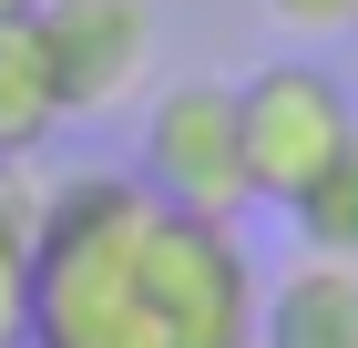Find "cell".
I'll return each instance as SVG.
<instances>
[{
	"mask_svg": "<svg viewBox=\"0 0 358 348\" xmlns=\"http://www.w3.org/2000/svg\"><path fill=\"white\" fill-rule=\"evenodd\" d=\"M287 215H297V246H307V256H348V267H358V134L338 144V164Z\"/></svg>",
	"mask_w": 358,
	"mask_h": 348,
	"instance_id": "7",
	"label": "cell"
},
{
	"mask_svg": "<svg viewBox=\"0 0 358 348\" xmlns=\"http://www.w3.org/2000/svg\"><path fill=\"white\" fill-rule=\"evenodd\" d=\"M134 185L164 215H205L236 225L256 205L246 195V144H236V82H154L143 92V144H134Z\"/></svg>",
	"mask_w": 358,
	"mask_h": 348,
	"instance_id": "1",
	"label": "cell"
},
{
	"mask_svg": "<svg viewBox=\"0 0 358 348\" xmlns=\"http://www.w3.org/2000/svg\"><path fill=\"white\" fill-rule=\"evenodd\" d=\"M52 134H62L52 72H41V52H31L21 21H0V164H41Z\"/></svg>",
	"mask_w": 358,
	"mask_h": 348,
	"instance_id": "6",
	"label": "cell"
},
{
	"mask_svg": "<svg viewBox=\"0 0 358 348\" xmlns=\"http://www.w3.org/2000/svg\"><path fill=\"white\" fill-rule=\"evenodd\" d=\"M358 134V103L338 92L328 62H256L246 82H236V144H246V195L256 205H297L317 174L338 164V144Z\"/></svg>",
	"mask_w": 358,
	"mask_h": 348,
	"instance_id": "3",
	"label": "cell"
},
{
	"mask_svg": "<svg viewBox=\"0 0 358 348\" xmlns=\"http://www.w3.org/2000/svg\"><path fill=\"white\" fill-rule=\"evenodd\" d=\"M143 318H154V348H256V267L236 246V225L154 205V225H143Z\"/></svg>",
	"mask_w": 358,
	"mask_h": 348,
	"instance_id": "2",
	"label": "cell"
},
{
	"mask_svg": "<svg viewBox=\"0 0 358 348\" xmlns=\"http://www.w3.org/2000/svg\"><path fill=\"white\" fill-rule=\"evenodd\" d=\"M0 348H31V236L0 225Z\"/></svg>",
	"mask_w": 358,
	"mask_h": 348,
	"instance_id": "8",
	"label": "cell"
},
{
	"mask_svg": "<svg viewBox=\"0 0 358 348\" xmlns=\"http://www.w3.org/2000/svg\"><path fill=\"white\" fill-rule=\"evenodd\" d=\"M276 31H297V41H338V31H358V0H266Z\"/></svg>",
	"mask_w": 358,
	"mask_h": 348,
	"instance_id": "9",
	"label": "cell"
},
{
	"mask_svg": "<svg viewBox=\"0 0 358 348\" xmlns=\"http://www.w3.org/2000/svg\"><path fill=\"white\" fill-rule=\"evenodd\" d=\"M21 31H31V52H41V72H52L62 123L134 103L143 82H154V52H164L154 0H31Z\"/></svg>",
	"mask_w": 358,
	"mask_h": 348,
	"instance_id": "4",
	"label": "cell"
},
{
	"mask_svg": "<svg viewBox=\"0 0 358 348\" xmlns=\"http://www.w3.org/2000/svg\"><path fill=\"white\" fill-rule=\"evenodd\" d=\"M21 11H31V0H0V21H21Z\"/></svg>",
	"mask_w": 358,
	"mask_h": 348,
	"instance_id": "10",
	"label": "cell"
},
{
	"mask_svg": "<svg viewBox=\"0 0 358 348\" xmlns=\"http://www.w3.org/2000/svg\"><path fill=\"white\" fill-rule=\"evenodd\" d=\"M256 348H358V267L348 256H297L256 287Z\"/></svg>",
	"mask_w": 358,
	"mask_h": 348,
	"instance_id": "5",
	"label": "cell"
}]
</instances>
